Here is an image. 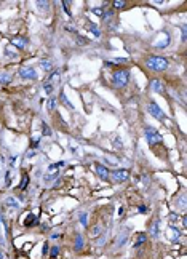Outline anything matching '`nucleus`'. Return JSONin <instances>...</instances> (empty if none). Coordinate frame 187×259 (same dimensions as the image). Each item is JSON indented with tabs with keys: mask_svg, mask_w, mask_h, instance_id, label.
Segmentation results:
<instances>
[{
	"mask_svg": "<svg viewBox=\"0 0 187 259\" xmlns=\"http://www.w3.org/2000/svg\"><path fill=\"white\" fill-rule=\"evenodd\" d=\"M43 90H45L47 94H51V93H53V83H50V82H45V83H43Z\"/></svg>",
	"mask_w": 187,
	"mask_h": 259,
	"instance_id": "nucleus-20",
	"label": "nucleus"
},
{
	"mask_svg": "<svg viewBox=\"0 0 187 259\" xmlns=\"http://www.w3.org/2000/svg\"><path fill=\"white\" fill-rule=\"evenodd\" d=\"M61 167H64V162H58V163H53V165H50V167H48V171H55L56 168H61Z\"/></svg>",
	"mask_w": 187,
	"mask_h": 259,
	"instance_id": "nucleus-24",
	"label": "nucleus"
},
{
	"mask_svg": "<svg viewBox=\"0 0 187 259\" xmlns=\"http://www.w3.org/2000/svg\"><path fill=\"white\" fill-rule=\"evenodd\" d=\"M130 80V71L128 69H120L112 74V85L115 88H123Z\"/></svg>",
	"mask_w": 187,
	"mask_h": 259,
	"instance_id": "nucleus-2",
	"label": "nucleus"
},
{
	"mask_svg": "<svg viewBox=\"0 0 187 259\" xmlns=\"http://www.w3.org/2000/svg\"><path fill=\"white\" fill-rule=\"evenodd\" d=\"M62 5H64V10L69 13V2H62ZM69 15H71V13H69Z\"/></svg>",
	"mask_w": 187,
	"mask_h": 259,
	"instance_id": "nucleus-33",
	"label": "nucleus"
},
{
	"mask_svg": "<svg viewBox=\"0 0 187 259\" xmlns=\"http://www.w3.org/2000/svg\"><path fill=\"white\" fill-rule=\"evenodd\" d=\"M37 7H38V8H43V10H45V8H50L48 2H37Z\"/></svg>",
	"mask_w": 187,
	"mask_h": 259,
	"instance_id": "nucleus-31",
	"label": "nucleus"
},
{
	"mask_svg": "<svg viewBox=\"0 0 187 259\" xmlns=\"http://www.w3.org/2000/svg\"><path fill=\"white\" fill-rule=\"evenodd\" d=\"M93 13H95V15L102 16V15H104V8H93Z\"/></svg>",
	"mask_w": 187,
	"mask_h": 259,
	"instance_id": "nucleus-30",
	"label": "nucleus"
},
{
	"mask_svg": "<svg viewBox=\"0 0 187 259\" xmlns=\"http://www.w3.org/2000/svg\"><path fill=\"white\" fill-rule=\"evenodd\" d=\"M112 5H114L115 8H123V7H125V2H123V0H114Z\"/></svg>",
	"mask_w": 187,
	"mask_h": 259,
	"instance_id": "nucleus-28",
	"label": "nucleus"
},
{
	"mask_svg": "<svg viewBox=\"0 0 187 259\" xmlns=\"http://www.w3.org/2000/svg\"><path fill=\"white\" fill-rule=\"evenodd\" d=\"M40 67L45 71V72H50L51 69H53V64L50 62V61H47V59H43V61H40Z\"/></svg>",
	"mask_w": 187,
	"mask_h": 259,
	"instance_id": "nucleus-16",
	"label": "nucleus"
},
{
	"mask_svg": "<svg viewBox=\"0 0 187 259\" xmlns=\"http://www.w3.org/2000/svg\"><path fill=\"white\" fill-rule=\"evenodd\" d=\"M42 127H43V134H48V136H50V134H51V130L47 127V123H42Z\"/></svg>",
	"mask_w": 187,
	"mask_h": 259,
	"instance_id": "nucleus-32",
	"label": "nucleus"
},
{
	"mask_svg": "<svg viewBox=\"0 0 187 259\" xmlns=\"http://www.w3.org/2000/svg\"><path fill=\"white\" fill-rule=\"evenodd\" d=\"M0 259H3V253H2V250H0Z\"/></svg>",
	"mask_w": 187,
	"mask_h": 259,
	"instance_id": "nucleus-39",
	"label": "nucleus"
},
{
	"mask_svg": "<svg viewBox=\"0 0 187 259\" xmlns=\"http://www.w3.org/2000/svg\"><path fill=\"white\" fill-rule=\"evenodd\" d=\"M109 178L114 182H125L130 178V171L128 170H115V171H112V174H109Z\"/></svg>",
	"mask_w": 187,
	"mask_h": 259,
	"instance_id": "nucleus-6",
	"label": "nucleus"
},
{
	"mask_svg": "<svg viewBox=\"0 0 187 259\" xmlns=\"http://www.w3.org/2000/svg\"><path fill=\"white\" fill-rule=\"evenodd\" d=\"M150 88H152V91H154V93H160V94H163V93H165V85H163V82L160 80V78L152 80Z\"/></svg>",
	"mask_w": 187,
	"mask_h": 259,
	"instance_id": "nucleus-9",
	"label": "nucleus"
},
{
	"mask_svg": "<svg viewBox=\"0 0 187 259\" xmlns=\"http://www.w3.org/2000/svg\"><path fill=\"white\" fill-rule=\"evenodd\" d=\"M182 42H185V27H182Z\"/></svg>",
	"mask_w": 187,
	"mask_h": 259,
	"instance_id": "nucleus-35",
	"label": "nucleus"
},
{
	"mask_svg": "<svg viewBox=\"0 0 187 259\" xmlns=\"http://www.w3.org/2000/svg\"><path fill=\"white\" fill-rule=\"evenodd\" d=\"M5 56H7V58H11V59L18 58V53H16L15 47H13V45H7V47H5Z\"/></svg>",
	"mask_w": 187,
	"mask_h": 259,
	"instance_id": "nucleus-11",
	"label": "nucleus"
},
{
	"mask_svg": "<svg viewBox=\"0 0 187 259\" xmlns=\"http://www.w3.org/2000/svg\"><path fill=\"white\" fill-rule=\"evenodd\" d=\"M145 67L154 72H162L168 69V59L162 56H150L145 59Z\"/></svg>",
	"mask_w": 187,
	"mask_h": 259,
	"instance_id": "nucleus-1",
	"label": "nucleus"
},
{
	"mask_svg": "<svg viewBox=\"0 0 187 259\" xmlns=\"http://www.w3.org/2000/svg\"><path fill=\"white\" fill-rule=\"evenodd\" d=\"M8 82H11V74L0 72V83H8Z\"/></svg>",
	"mask_w": 187,
	"mask_h": 259,
	"instance_id": "nucleus-17",
	"label": "nucleus"
},
{
	"mask_svg": "<svg viewBox=\"0 0 187 259\" xmlns=\"http://www.w3.org/2000/svg\"><path fill=\"white\" fill-rule=\"evenodd\" d=\"M34 224H37V216L35 214H29L27 217H26V221H24V226L26 227H32Z\"/></svg>",
	"mask_w": 187,
	"mask_h": 259,
	"instance_id": "nucleus-13",
	"label": "nucleus"
},
{
	"mask_svg": "<svg viewBox=\"0 0 187 259\" xmlns=\"http://www.w3.org/2000/svg\"><path fill=\"white\" fill-rule=\"evenodd\" d=\"M99 234H101V227H99V226H95V227L91 229V232H90L91 237H96V235H99Z\"/></svg>",
	"mask_w": 187,
	"mask_h": 259,
	"instance_id": "nucleus-25",
	"label": "nucleus"
},
{
	"mask_svg": "<svg viewBox=\"0 0 187 259\" xmlns=\"http://www.w3.org/2000/svg\"><path fill=\"white\" fill-rule=\"evenodd\" d=\"M19 75H21L24 80L37 78V72H35L34 67H31V66H24V67H21V69H19Z\"/></svg>",
	"mask_w": 187,
	"mask_h": 259,
	"instance_id": "nucleus-7",
	"label": "nucleus"
},
{
	"mask_svg": "<svg viewBox=\"0 0 187 259\" xmlns=\"http://www.w3.org/2000/svg\"><path fill=\"white\" fill-rule=\"evenodd\" d=\"M145 240H147V237H145L144 234H141V235H139V237L136 238V243H135V247H141V245H142V243H144Z\"/></svg>",
	"mask_w": 187,
	"mask_h": 259,
	"instance_id": "nucleus-23",
	"label": "nucleus"
},
{
	"mask_svg": "<svg viewBox=\"0 0 187 259\" xmlns=\"http://www.w3.org/2000/svg\"><path fill=\"white\" fill-rule=\"evenodd\" d=\"M38 146V139L37 141H32V147H37Z\"/></svg>",
	"mask_w": 187,
	"mask_h": 259,
	"instance_id": "nucleus-38",
	"label": "nucleus"
},
{
	"mask_svg": "<svg viewBox=\"0 0 187 259\" xmlns=\"http://www.w3.org/2000/svg\"><path fill=\"white\" fill-rule=\"evenodd\" d=\"M145 211H147V208H145V207H139V213H145Z\"/></svg>",
	"mask_w": 187,
	"mask_h": 259,
	"instance_id": "nucleus-37",
	"label": "nucleus"
},
{
	"mask_svg": "<svg viewBox=\"0 0 187 259\" xmlns=\"http://www.w3.org/2000/svg\"><path fill=\"white\" fill-rule=\"evenodd\" d=\"M59 254V247H53L51 248V257H56Z\"/></svg>",
	"mask_w": 187,
	"mask_h": 259,
	"instance_id": "nucleus-29",
	"label": "nucleus"
},
{
	"mask_svg": "<svg viewBox=\"0 0 187 259\" xmlns=\"http://www.w3.org/2000/svg\"><path fill=\"white\" fill-rule=\"evenodd\" d=\"M59 99H61V101H62V102H64V104H66V107H67V109H74V106H72V102H71V101H69V99H67V98H66V94H64V93H62V91H61V94H59Z\"/></svg>",
	"mask_w": 187,
	"mask_h": 259,
	"instance_id": "nucleus-19",
	"label": "nucleus"
},
{
	"mask_svg": "<svg viewBox=\"0 0 187 259\" xmlns=\"http://www.w3.org/2000/svg\"><path fill=\"white\" fill-rule=\"evenodd\" d=\"M170 219H171L173 222H175V219L178 221V216H176V214H171V216H170Z\"/></svg>",
	"mask_w": 187,
	"mask_h": 259,
	"instance_id": "nucleus-34",
	"label": "nucleus"
},
{
	"mask_svg": "<svg viewBox=\"0 0 187 259\" xmlns=\"http://www.w3.org/2000/svg\"><path fill=\"white\" fill-rule=\"evenodd\" d=\"M11 45L16 47V48H26L27 42H26V38H22V37H15L11 40Z\"/></svg>",
	"mask_w": 187,
	"mask_h": 259,
	"instance_id": "nucleus-10",
	"label": "nucleus"
},
{
	"mask_svg": "<svg viewBox=\"0 0 187 259\" xmlns=\"http://www.w3.org/2000/svg\"><path fill=\"white\" fill-rule=\"evenodd\" d=\"M88 26H90V31H91L93 34H95L96 37H99V35H101V31L98 29V26H95V24H91V22H90Z\"/></svg>",
	"mask_w": 187,
	"mask_h": 259,
	"instance_id": "nucleus-21",
	"label": "nucleus"
},
{
	"mask_svg": "<svg viewBox=\"0 0 187 259\" xmlns=\"http://www.w3.org/2000/svg\"><path fill=\"white\" fill-rule=\"evenodd\" d=\"M95 170H96V174L99 176V178L101 179H104V181H107L109 179V170L107 168H106L104 165H99V163H96V165H95Z\"/></svg>",
	"mask_w": 187,
	"mask_h": 259,
	"instance_id": "nucleus-8",
	"label": "nucleus"
},
{
	"mask_svg": "<svg viewBox=\"0 0 187 259\" xmlns=\"http://www.w3.org/2000/svg\"><path fill=\"white\" fill-rule=\"evenodd\" d=\"M126 242V234H120L118 237V242H117V247H122V245Z\"/></svg>",
	"mask_w": 187,
	"mask_h": 259,
	"instance_id": "nucleus-27",
	"label": "nucleus"
},
{
	"mask_svg": "<svg viewBox=\"0 0 187 259\" xmlns=\"http://www.w3.org/2000/svg\"><path fill=\"white\" fill-rule=\"evenodd\" d=\"M170 40H171V37H170L168 32H160L158 37L154 40L152 45H154L155 48H160V50H162V48H166V47L170 45Z\"/></svg>",
	"mask_w": 187,
	"mask_h": 259,
	"instance_id": "nucleus-3",
	"label": "nucleus"
},
{
	"mask_svg": "<svg viewBox=\"0 0 187 259\" xmlns=\"http://www.w3.org/2000/svg\"><path fill=\"white\" fill-rule=\"evenodd\" d=\"M147 111L150 112V115L152 117H155L157 120H160V122H163L165 118H166V115H165V112L160 109V106H157V102H150L149 106H147Z\"/></svg>",
	"mask_w": 187,
	"mask_h": 259,
	"instance_id": "nucleus-5",
	"label": "nucleus"
},
{
	"mask_svg": "<svg viewBox=\"0 0 187 259\" xmlns=\"http://www.w3.org/2000/svg\"><path fill=\"white\" fill-rule=\"evenodd\" d=\"M27 184H29V174L27 173H24L22 174V179H21V184H19V189H26V187H27Z\"/></svg>",
	"mask_w": 187,
	"mask_h": 259,
	"instance_id": "nucleus-18",
	"label": "nucleus"
},
{
	"mask_svg": "<svg viewBox=\"0 0 187 259\" xmlns=\"http://www.w3.org/2000/svg\"><path fill=\"white\" fill-rule=\"evenodd\" d=\"M5 205L7 207H10V208H13V210H15V208H18L19 207V203L15 200V198H13V197H8L7 200H5Z\"/></svg>",
	"mask_w": 187,
	"mask_h": 259,
	"instance_id": "nucleus-15",
	"label": "nucleus"
},
{
	"mask_svg": "<svg viewBox=\"0 0 187 259\" xmlns=\"http://www.w3.org/2000/svg\"><path fill=\"white\" fill-rule=\"evenodd\" d=\"M158 226H160V221H158V219H154L152 224H150V235H152V237H157V235H158Z\"/></svg>",
	"mask_w": 187,
	"mask_h": 259,
	"instance_id": "nucleus-12",
	"label": "nucleus"
},
{
	"mask_svg": "<svg viewBox=\"0 0 187 259\" xmlns=\"http://www.w3.org/2000/svg\"><path fill=\"white\" fill-rule=\"evenodd\" d=\"M55 107H56L55 98H50V99H48V111H55Z\"/></svg>",
	"mask_w": 187,
	"mask_h": 259,
	"instance_id": "nucleus-26",
	"label": "nucleus"
},
{
	"mask_svg": "<svg viewBox=\"0 0 187 259\" xmlns=\"http://www.w3.org/2000/svg\"><path fill=\"white\" fill-rule=\"evenodd\" d=\"M47 251H48V243L43 245V254H47Z\"/></svg>",
	"mask_w": 187,
	"mask_h": 259,
	"instance_id": "nucleus-36",
	"label": "nucleus"
},
{
	"mask_svg": "<svg viewBox=\"0 0 187 259\" xmlns=\"http://www.w3.org/2000/svg\"><path fill=\"white\" fill-rule=\"evenodd\" d=\"M74 247H75V250H77V251H80V250L83 248V237L80 235V234H77V235H75V245H74Z\"/></svg>",
	"mask_w": 187,
	"mask_h": 259,
	"instance_id": "nucleus-14",
	"label": "nucleus"
},
{
	"mask_svg": "<svg viewBox=\"0 0 187 259\" xmlns=\"http://www.w3.org/2000/svg\"><path fill=\"white\" fill-rule=\"evenodd\" d=\"M80 224H82L83 227L88 226V216H86V213H82V214H80Z\"/></svg>",
	"mask_w": 187,
	"mask_h": 259,
	"instance_id": "nucleus-22",
	"label": "nucleus"
},
{
	"mask_svg": "<svg viewBox=\"0 0 187 259\" xmlns=\"http://www.w3.org/2000/svg\"><path fill=\"white\" fill-rule=\"evenodd\" d=\"M145 139H147V142L150 146H155V144H160L163 141V138L160 136L154 128H145Z\"/></svg>",
	"mask_w": 187,
	"mask_h": 259,
	"instance_id": "nucleus-4",
	"label": "nucleus"
}]
</instances>
